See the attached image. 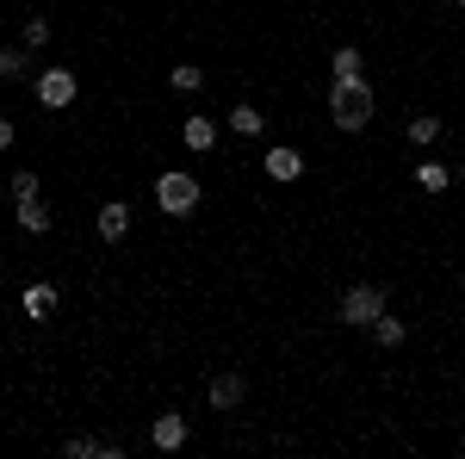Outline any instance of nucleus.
Wrapping results in <instances>:
<instances>
[{
	"label": "nucleus",
	"instance_id": "5",
	"mask_svg": "<svg viewBox=\"0 0 465 459\" xmlns=\"http://www.w3.org/2000/svg\"><path fill=\"white\" fill-rule=\"evenodd\" d=\"M149 441H155V454H180V447L193 441V428H186L180 410H162V416L149 423Z\"/></svg>",
	"mask_w": 465,
	"mask_h": 459
},
{
	"label": "nucleus",
	"instance_id": "19",
	"mask_svg": "<svg viewBox=\"0 0 465 459\" xmlns=\"http://www.w3.org/2000/svg\"><path fill=\"white\" fill-rule=\"evenodd\" d=\"M37 193H44L37 175H32V168H19V175H13V205H19V199H37Z\"/></svg>",
	"mask_w": 465,
	"mask_h": 459
},
{
	"label": "nucleus",
	"instance_id": "20",
	"mask_svg": "<svg viewBox=\"0 0 465 459\" xmlns=\"http://www.w3.org/2000/svg\"><path fill=\"white\" fill-rule=\"evenodd\" d=\"M63 454H69V459H100V441H94V434H69Z\"/></svg>",
	"mask_w": 465,
	"mask_h": 459
},
{
	"label": "nucleus",
	"instance_id": "4",
	"mask_svg": "<svg viewBox=\"0 0 465 459\" xmlns=\"http://www.w3.org/2000/svg\"><path fill=\"white\" fill-rule=\"evenodd\" d=\"M74 94H81L74 69H37V106H44V112H69Z\"/></svg>",
	"mask_w": 465,
	"mask_h": 459
},
{
	"label": "nucleus",
	"instance_id": "17",
	"mask_svg": "<svg viewBox=\"0 0 465 459\" xmlns=\"http://www.w3.org/2000/svg\"><path fill=\"white\" fill-rule=\"evenodd\" d=\"M168 87H174V94H199V87H205V69H199V63H180V69H168Z\"/></svg>",
	"mask_w": 465,
	"mask_h": 459
},
{
	"label": "nucleus",
	"instance_id": "3",
	"mask_svg": "<svg viewBox=\"0 0 465 459\" xmlns=\"http://www.w3.org/2000/svg\"><path fill=\"white\" fill-rule=\"evenodd\" d=\"M199 199H205V186H199V175H186V168H168V175L155 180V205H162V217H193Z\"/></svg>",
	"mask_w": 465,
	"mask_h": 459
},
{
	"label": "nucleus",
	"instance_id": "6",
	"mask_svg": "<svg viewBox=\"0 0 465 459\" xmlns=\"http://www.w3.org/2000/svg\"><path fill=\"white\" fill-rule=\"evenodd\" d=\"M205 397H212V410H242V397H249V379H242V373H217Z\"/></svg>",
	"mask_w": 465,
	"mask_h": 459
},
{
	"label": "nucleus",
	"instance_id": "13",
	"mask_svg": "<svg viewBox=\"0 0 465 459\" xmlns=\"http://www.w3.org/2000/svg\"><path fill=\"white\" fill-rule=\"evenodd\" d=\"M329 69H335V81H366V56H360L354 44H341V50L329 56Z\"/></svg>",
	"mask_w": 465,
	"mask_h": 459
},
{
	"label": "nucleus",
	"instance_id": "9",
	"mask_svg": "<svg viewBox=\"0 0 465 459\" xmlns=\"http://www.w3.org/2000/svg\"><path fill=\"white\" fill-rule=\"evenodd\" d=\"M298 175H304V155H298V149H286V143H280V149H267V180L292 186Z\"/></svg>",
	"mask_w": 465,
	"mask_h": 459
},
{
	"label": "nucleus",
	"instance_id": "7",
	"mask_svg": "<svg viewBox=\"0 0 465 459\" xmlns=\"http://www.w3.org/2000/svg\"><path fill=\"white\" fill-rule=\"evenodd\" d=\"M94 230H100L106 243H124V236H131V205H124V199H106L100 217H94Z\"/></svg>",
	"mask_w": 465,
	"mask_h": 459
},
{
	"label": "nucleus",
	"instance_id": "12",
	"mask_svg": "<svg viewBox=\"0 0 465 459\" xmlns=\"http://www.w3.org/2000/svg\"><path fill=\"white\" fill-rule=\"evenodd\" d=\"M416 186H422V193H434V199H440V193H447V186H453V168H447V162H416Z\"/></svg>",
	"mask_w": 465,
	"mask_h": 459
},
{
	"label": "nucleus",
	"instance_id": "8",
	"mask_svg": "<svg viewBox=\"0 0 465 459\" xmlns=\"http://www.w3.org/2000/svg\"><path fill=\"white\" fill-rule=\"evenodd\" d=\"M180 143H186L193 155H205V149L217 143V118H205V112H193V118L180 125Z\"/></svg>",
	"mask_w": 465,
	"mask_h": 459
},
{
	"label": "nucleus",
	"instance_id": "14",
	"mask_svg": "<svg viewBox=\"0 0 465 459\" xmlns=\"http://www.w3.org/2000/svg\"><path fill=\"white\" fill-rule=\"evenodd\" d=\"M50 311H56V285H25V317L50 323Z\"/></svg>",
	"mask_w": 465,
	"mask_h": 459
},
{
	"label": "nucleus",
	"instance_id": "1",
	"mask_svg": "<svg viewBox=\"0 0 465 459\" xmlns=\"http://www.w3.org/2000/svg\"><path fill=\"white\" fill-rule=\"evenodd\" d=\"M329 125L335 131H366L372 125V87L366 81H329Z\"/></svg>",
	"mask_w": 465,
	"mask_h": 459
},
{
	"label": "nucleus",
	"instance_id": "16",
	"mask_svg": "<svg viewBox=\"0 0 465 459\" xmlns=\"http://www.w3.org/2000/svg\"><path fill=\"white\" fill-rule=\"evenodd\" d=\"M19 75H32V50L6 44V50H0V81H19Z\"/></svg>",
	"mask_w": 465,
	"mask_h": 459
},
{
	"label": "nucleus",
	"instance_id": "21",
	"mask_svg": "<svg viewBox=\"0 0 465 459\" xmlns=\"http://www.w3.org/2000/svg\"><path fill=\"white\" fill-rule=\"evenodd\" d=\"M50 44V19H25V50H44Z\"/></svg>",
	"mask_w": 465,
	"mask_h": 459
},
{
	"label": "nucleus",
	"instance_id": "22",
	"mask_svg": "<svg viewBox=\"0 0 465 459\" xmlns=\"http://www.w3.org/2000/svg\"><path fill=\"white\" fill-rule=\"evenodd\" d=\"M0 149H13V118H0Z\"/></svg>",
	"mask_w": 465,
	"mask_h": 459
},
{
	"label": "nucleus",
	"instance_id": "10",
	"mask_svg": "<svg viewBox=\"0 0 465 459\" xmlns=\"http://www.w3.org/2000/svg\"><path fill=\"white\" fill-rule=\"evenodd\" d=\"M230 131H236V137H261V131H267L261 106H254V100H236V106H230Z\"/></svg>",
	"mask_w": 465,
	"mask_h": 459
},
{
	"label": "nucleus",
	"instance_id": "15",
	"mask_svg": "<svg viewBox=\"0 0 465 459\" xmlns=\"http://www.w3.org/2000/svg\"><path fill=\"white\" fill-rule=\"evenodd\" d=\"M403 335H410V323L391 317V311H379V323H372V342H379V348H403Z\"/></svg>",
	"mask_w": 465,
	"mask_h": 459
},
{
	"label": "nucleus",
	"instance_id": "2",
	"mask_svg": "<svg viewBox=\"0 0 465 459\" xmlns=\"http://www.w3.org/2000/svg\"><path fill=\"white\" fill-rule=\"evenodd\" d=\"M379 311H391V298H385V285H372V280H354L341 292V304H335V317L348 323V329H372Z\"/></svg>",
	"mask_w": 465,
	"mask_h": 459
},
{
	"label": "nucleus",
	"instance_id": "18",
	"mask_svg": "<svg viewBox=\"0 0 465 459\" xmlns=\"http://www.w3.org/2000/svg\"><path fill=\"white\" fill-rule=\"evenodd\" d=\"M410 143H416V149L440 143V118H434V112H416V118H410Z\"/></svg>",
	"mask_w": 465,
	"mask_h": 459
},
{
	"label": "nucleus",
	"instance_id": "11",
	"mask_svg": "<svg viewBox=\"0 0 465 459\" xmlns=\"http://www.w3.org/2000/svg\"><path fill=\"white\" fill-rule=\"evenodd\" d=\"M50 224H56V217H50L44 199H19V230H25V236H50Z\"/></svg>",
	"mask_w": 465,
	"mask_h": 459
},
{
	"label": "nucleus",
	"instance_id": "23",
	"mask_svg": "<svg viewBox=\"0 0 465 459\" xmlns=\"http://www.w3.org/2000/svg\"><path fill=\"white\" fill-rule=\"evenodd\" d=\"M453 6H465V0H453Z\"/></svg>",
	"mask_w": 465,
	"mask_h": 459
}]
</instances>
